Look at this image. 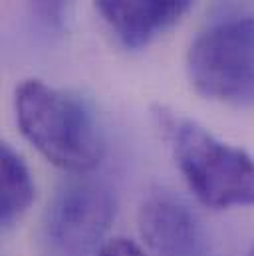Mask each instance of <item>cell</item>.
I'll return each mask as SVG.
<instances>
[{"instance_id": "obj_1", "label": "cell", "mask_w": 254, "mask_h": 256, "mask_svg": "<svg viewBox=\"0 0 254 256\" xmlns=\"http://www.w3.org/2000/svg\"><path fill=\"white\" fill-rule=\"evenodd\" d=\"M16 120L22 135L56 167L70 173L96 169L106 141L92 110L78 98L40 80L16 90Z\"/></svg>"}, {"instance_id": "obj_2", "label": "cell", "mask_w": 254, "mask_h": 256, "mask_svg": "<svg viewBox=\"0 0 254 256\" xmlns=\"http://www.w3.org/2000/svg\"><path fill=\"white\" fill-rule=\"evenodd\" d=\"M177 167L192 194L208 208L254 204V157L216 139L198 124L159 114Z\"/></svg>"}, {"instance_id": "obj_3", "label": "cell", "mask_w": 254, "mask_h": 256, "mask_svg": "<svg viewBox=\"0 0 254 256\" xmlns=\"http://www.w3.org/2000/svg\"><path fill=\"white\" fill-rule=\"evenodd\" d=\"M192 88L214 102L254 106V16L214 24L190 44Z\"/></svg>"}, {"instance_id": "obj_4", "label": "cell", "mask_w": 254, "mask_h": 256, "mask_svg": "<svg viewBox=\"0 0 254 256\" xmlns=\"http://www.w3.org/2000/svg\"><path fill=\"white\" fill-rule=\"evenodd\" d=\"M114 216L116 198L106 185L90 179L64 183L44 214V256H96Z\"/></svg>"}, {"instance_id": "obj_5", "label": "cell", "mask_w": 254, "mask_h": 256, "mask_svg": "<svg viewBox=\"0 0 254 256\" xmlns=\"http://www.w3.org/2000/svg\"><path fill=\"white\" fill-rule=\"evenodd\" d=\"M139 232L159 256H206L208 238L196 212L169 191L149 192L139 206Z\"/></svg>"}, {"instance_id": "obj_6", "label": "cell", "mask_w": 254, "mask_h": 256, "mask_svg": "<svg viewBox=\"0 0 254 256\" xmlns=\"http://www.w3.org/2000/svg\"><path fill=\"white\" fill-rule=\"evenodd\" d=\"M194 0H96L102 16L127 48H141L173 26Z\"/></svg>"}, {"instance_id": "obj_7", "label": "cell", "mask_w": 254, "mask_h": 256, "mask_svg": "<svg viewBox=\"0 0 254 256\" xmlns=\"http://www.w3.org/2000/svg\"><path fill=\"white\" fill-rule=\"evenodd\" d=\"M0 222L10 228L32 204L36 187L26 161L6 143L0 149Z\"/></svg>"}, {"instance_id": "obj_8", "label": "cell", "mask_w": 254, "mask_h": 256, "mask_svg": "<svg viewBox=\"0 0 254 256\" xmlns=\"http://www.w3.org/2000/svg\"><path fill=\"white\" fill-rule=\"evenodd\" d=\"M72 0H28L32 16L48 30H64L66 14Z\"/></svg>"}, {"instance_id": "obj_9", "label": "cell", "mask_w": 254, "mask_h": 256, "mask_svg": "<svg viewBox=\"0 0 254 256\" xmlns=\"http://www.w3.org/2000/svg\"><path fill=\"white\" fill-rule=\"evenodd\" d=\"M96 256H147L135 242L127 240V238H112L108 242H104V246L100 248V252Z\"/></svg>"}, {"instance_id": "obj_10", "label": "cell", "mask_w": 254, "mask_h": 256, "mask_svg": "<svg viewBox=\"0 0 254 256\" xmlns=\"http://www.w3.org/2000/svg\"><path fill=\"white\" fill-rule=\"evenodd\" d=\"M248 256H254V246H252V250H250V252H248Z\"/></svg>"}]
</instances>
